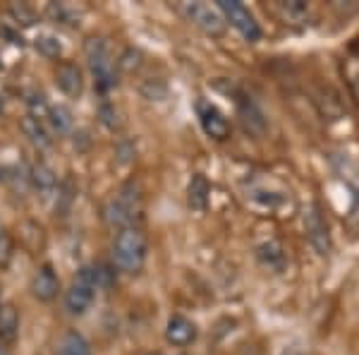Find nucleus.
<instances>
[{
	"label": "nucleus",
	"mask_w": 359,
	"mask_h": 355,
	"mask_svg": "<svg viewBox=\"0 0 359 355\" xmlns=\"http://www.w3.org/2000/svg\"><path fill=\"white\" fill-rule=\"evenodd\" d=\"M84 56L86 63H89V70L96 79L98 91H111L118 86V72H115L113 65V56L111 49H108V41L101 37H89L84 41Z\"/></svg>",
	"instance_id": "2"
},
{
	"label": "nucleus",
	"mask_w": 359,
	"mask_h": 355,
	"mask_svg": "<svg viewBox=\"0 0 359 355\" xmlns=\"http://www.w3.org/2000/svg\"><path fill=\"white\" fill-rule=\"evenodd\" d=\"M139 207H142V192H139L135 183H127L120 188L118 195L103 207V219H106V224L111 226V228L123 231L127 226H132Z\"/></svg>",
	"instance_id": "3"
},
{
	"label": "nucleus",
	"mask_w": 359,
	"mask_h": 355,
	"mask_svg": "<svg viewBox=\"0 0 359 355\" xmlns=\"http://www.w3.org/2000/svg\"><path fill=\"white\" fill-rule=\"evenodd\" d=\"M22 132L29 137V142L34 144V147H39V149H48L50 144H53V139H50L48 135V130H46V125H43V120H39V118H32V115H25L22 118Z\"/></svg>",
	"instance_id": "16"
},
{
	"label": "nucleus",
	"mask_w": 359,
	"mask_h": 355,
	"mask_svg": "<svg viewBox=\"0 0 359 355\" xmlns=\"http://www.w3.org/2000/svg\"><path fill=\"white\" fill-rule=\"evenodd\" d=\"M0 70H3V63H0Z\"/></svg>",
	"instance_id": "29"
},
{
	"label": "nucleus",
	"mask_w": 359,
	"mask_h": 355,
	"mask_svg": "<svg viewBox=\"0 0 359 355\" xmlns=\"http://www.w3.org/2000/svg\"><path fill=\"white\" fill-rule=\"evenodd\" d=\"M118 65L125 70V72H135V70L142 67V51L137 49H127L123 56H120Z\"/></svg>",
	"instance_id": "25"
},
{
	"label": "nucleus",
	"mask_w": 359,
	"mask_h": 355,
	"mask_svg": "<svg viewBox=\"0 0 359 355\" xmlns=\"http://www.w3.org/2000/svg\"><path fill=\"white\" fill-rule=\"evenodd\" d=\"M218 10H221L223 20L228 22L233 29H237V32H240L247 41L254 44V41H259V39L264 37L257 17L249 13L242 3H237V0H218Z\"/></svg>",
	"instance_id": "5"
},
{
	"label": "nucleus",
	"mask_w": 359,
	"mask_h": 355,
	"mask_svg": "<svg viewBox=\"0 0 359 355\" xmlns=\"http://www.w3.org/2000/svg\"><path fill=\"white\" fill-rule=\"evenodd\" d=\"M98 118H101V123L106 125L108 130H120V127H123L120 113H118V108H115L113 103H103V106L98 108Z\"/></svg>",
	"instance_id": "24"
},
{
	"label": "nucleus",
	"mask_w": 359,
	"mask_h": 355,
	"mask_svg": "<svg viewBox=\"0 0 359 355\" xmlns=\"http://www.w3.org/2000/svg\"><path fill=\"white\" fill-rule=\"evenodd\" d=\"M208 195H211V185H208L206 176H201V173H194L192 180H189V188H187L189 207H192L194 212H206Z\"/></svg>",
	"instance_id": "15"
},
{
	"label": "nucleus",
	"mask_w": 359,
	"mask_h": 355,
	"mask_svg": "<svg viewBox=\"0 0 359 355\" xmlns=\"http://www.w3.org/2000/svg\"><path fill=\"white\" fill-rule=\"evenodd\" d=\"M34 46H36V51L43 58H60L62 56V44L57 41V37H53V34H39Z\"/></svg>",
	"instance_id": "21"
},
{
	"label": "nucleus",
	"mask_w": 359,
	"mask_h": 355,
	"mask_svg": "<svg viewBox=\"0 0 359 355\" xmlns=\"http://www.w3.org/2000/svg\"><path fill=\"white\" fill-rule=\"evenodd\" d=\"M343 77L352 98H355L359 106V56H347L343 60Z\"/></svg>",
	"instance_id": "19"
},
{
	"label": "nucleus",
	"mask_w": 359,
	"mask_h": 355,
	"mask_svg": "<svg viewBox=\"0 0 359 355\" xmlns=\"http://www.w3.org/2000/svg\"><path fill=\"white\" fill-rule=\"evenodd\" d=\"M46 15H48L55 25H65V27H77L79 25V15L62 3H50L48 8H46Z\"/></svg>",
	"instance_id": "20"
},
{
	"label": "nucleus",
	"mask_w": 359,
	"mask_h": 355,
	"mask_svg": "<svg viewBox=\"0 0 359 355\" xmlns=\"http://www.w3.org/2000/svg\"><path fill=\"white\" fill-rule=\"evenodd\" d=\"M147 355H163V353H147Z\"/></svg>",
	"instance_id": "28"
},
{
	"label": "nucleus",
	"mask_w": 359,
	"mask_h": 355,
	"mask_svg": "<svg viewBox=\"0 0 359 355\" xmlns=\"http://www.w3.org/2000/svg\"><path fill=\"white\" fill-rule=\"evenodd\" d=\"M57 355H91V346L79 331L69 329L57 343Z\"/></svg>",
	"instance_id": "17"
},
{
	"label": "nucleus",
	"mask_w": 359,
	"mask_h": 355,
	"mask_svg": "<svg viewBox=\"0 0 359 355\" xmlns=\"http://www.w3.org/2000/svg\"><path fill=\"white\" fill-rule=\"evenodd\" d=\"M304 231H306V238H309L311 247H314L318 254L331 252V233H328V224L321 214V207L314 205V202L306 205V209H304Z\"/></svg>",
	"instance_id": "7"
},
{
	"label": "nucleus",
	"mask_w": 359,
	"mask_h": 355,
	"mask_svg": "<svg viewBox=\"0 0 359 355\" xmlns=\"http://www.w3.org/2000/svg\"><path fill=\"white\" fill-rule=\"evenodd\" d=\"M98 290V278H96V266L86 264L77 271L72 286L65 293V310L74 317L84 314L91 307V302L96 298Z\"/></svg>",
	"instance_id": "4"
},
{
	"label": "nucleus",
	"mask_w": 359,
	"mask_h": 355,
	"mask_svg": "<svg viewBox=\"0 0 359 355\" xmlns=\"http://www.w3.org/2000/svg\"><path fill=\"white\" fill-rule=\"evenodd\" d=\"M60 293V278L53 269V264H41L32 278V295L39 302H53Z\"/></svg>",
	"instance_id": "9"
},
{
	"label": "nucleus",
	"mask_w": 359,
	"mask_h": 355,
	"mask_svg": "<svg viewBox=\"0 0 359 355\" xmlns=\"http://www.w3.org/2000/svg\"><path fill=\"white\" fill-rule=\"evenodd\" d=\"M48 125H50V130L57 132V135H67L69 130L74 127V115H72V110H69L65 103H57V106H50L48 110Z\"/></svg>",
	"instance_id": "18"
},
{
	"label": "nucleus",
	"mask_w": 359,
	"mask_h": 355,
	"mask_svg": "<svg viewBox=\"0 0 359 355\" xmlns=\"http://www.w3.org/2000/svg\"><path fill=\"white\" fill-rule=\"evenodd\" d=\"M20 334V312L15 302H0V343L8 346Z\"/></svg>",
	"instance_id": "13"
},
{
	"label": "nucleus",
	"mask_w": 359,
	"mask_h": 355,
	"mask_svg": "<svg viewBox=\"0 0 359 355\" xmlns=\"http://www.w3.org/2000/svg\"><path fill=\"white\" fill-rule=\"evenodd\" d=\"M196 334H199L196 324L192 322V319L184 317V314H172L165 324V341L175 348L192 346V343L196 341Z\"/></svg>",
	"instance_id": "11"
},
{
	"label": "nucleus",
	"mask_w": 359,
	"mask_h": 355,
	"mask_svg": "<svg viewBox=\"0 0 359 355\" xmlns=\"http://www.w3.org/2000/svg\"><path fill=\"white\" fill-rule=\"evenodd\" d=\"M196 115H199V123H201V130L206 132V137L216 139V142H225L230 137V123L228 118L218 110V106H213L211 101H204L199 98L196 101Z\"/></svg>",
	"instance_id": "8"
},
{
	"label": "nucleus",
	"mask_w": 359,
	"mask_h": 355,
	"mask_svg": "<svg viewBox=\"0 0 359 355\" xmlns=\"http://www.w3.org/2000/svg\"><path fill=\"white\" fill-rule=\"evenodd\" d=\"M55 84L69 98H79L84 94V72L77 63H60L55 67Z\"/></svg>",
	"instance_id": "10"
},
{
	"label": "nucleus",
	"mask_w": 359,
	"mask_h": 355,
	"mask_svg": "<svg viewBox=\"0 0 359 355\" xmlns=\"http://www.w3.org/2000/svg\"><path fill=\"white\" fill-rule=\"evenodd\" d=\"M10 17L17 22V25H22V27H32V25H36V13H34L29 5L25 3H13L10 5Z\"/></svg>",
	"instance_id": "22"
},
{
	"label": "nucleus",
	"mask_w": 359,
	"mask_h": 355,
	"mask_svg": "<svg viewBox=\"0 0 359 355\" xmlns=\"http://www.w3.org/2000/svg\"><path fill=\"white\" fill-rule=\"evenodd\" d=\"M27 106H29V113L27 115H32V118H39V120H46L48 118V101H46V96L43 94H32L27 98Z\"/></svg>",
	"instance_id": "23"
},
{
	"label": "nucleus",
	"mask_w": 359,
	"mask_h": 355,
	"mask_svg": "<svg viewBox=\"0 0 359 355\" xmlns=\"http://www.w3.org/2000/svg\"><path fill=\"white\" fill-rule=\"evenodd\" d=\"M184 15H187V20L192 22L194 27H199L206 37H213V39H221L225 34V27H228L221 10L211 8V5H206V3H187L184 5Z\"/></svg>",
	"instance_id": "6"
},
{
	"label": "nucleus",
	"mask_w": 359,
	"mask_h": 355,
	"mask_svg": "<svg viewBox=\"0 0 359 355\" xmlns=\"http://www.w3.org/2000/svg\"><path fill=\"white\" fill-rule=\"evenodd\" d=\"M10 250H13V243H10V233L5 228V224L0 221V264L10 259Z\"/></svg>",
	"instance_id": "26"
},
{
	"label": "nucleus",
	"mask_w": 359,
	"mask_h": 355,
	"mask_svg": "<svg viewBox=\"0 0 359 355\" xmlns=\"http://www.w3.org/2000/svg\"><path fill=\"white\" fill-rule=\"evenodd\" d=\"M32 185H34V190L39 192V195L43 197V200H48V197H53L55 192H57V176H55V171L50 168L48 164H36L32 168Z\"/></svg>",
	"instance_id": "12"
},
{
	"label": "nucleus",
	"mask_w": 359,
	"mask_h": 355,
	"mask_svg": "<svg viewBox=\"0 0 359 355\" xmlns=\"http://www.w3.org/2000/svg\"><path fill=\"white\" fill-rule=\"evenodd\" d=\"M0 355H8V348H5L3 343H0Z\"/></svg>",
	"instance_id": "27"
},
{
	"label": "nucleus",
	"mask_w": 359,
	"mask_h": 355,
	"mask_svg": "<svg viewBox=\"0 0 359 355\" xmlns=\"http://www.w3.org/2000/svg\"><path fill=\"white\" fill-rule=\"evenodd\" d=\"M149 257V238L137 226H127L118 231L113 240V264L125 273H139Z\"/></svg>",
	"instance_id": "1"
},
{
	"label": "nucleus",
	"mask_w": 359,
	"mask_h": 355,
	"mask_svg": "<svg viewBox=\"0 0 359 355\" xmlns=\"http://www.w3.org/2000/svg\"><path fill=\"white\" fill-rule=\"evenodd\" d=\"M273 13L285 25H304L309 20V5L302 3V0H287V3H276Z\"/></svg>",
	"instance_id": "14"
}]
</instances>
